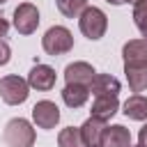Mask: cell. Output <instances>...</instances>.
<instances>
[{
  "instance_id": "cell-1",
  "label": "cell",
  "mask_w": 147,
  "mask_h": 147,
  "mask_svg": "<svg viewBox=\"0 0 147 147\" xmlns=\"http://www.w3.org/2000/svg\"><path fill=\"white\" fill-rule=\"evenodd\" d=\"M78 28H80V32H83L87 39L96 41V39H101V37L106 34V30H108V16L103 14V9L87 5V7L83 9V14L78 16Z\"/></svg>"
},
{
  "instance_id": "cell-13",
  "label": "cell",
  "mask_w": 147,
  "mask_h": 147,
  "mask_svg": "<svg viewBox=\"0 0 147 147\" xmlns=\"http://www.w3.org/2000/svg\"><path fill=\"white\" fill-rule=\"evenodd\" d=\"M101 147H131V133H129V129L122 126V124L106 126Z\"/></svg>"
},
{
  "instance_id": "cell-12",
  "label": "cell",
  "mask_w": 147,
  "mask_h": 147,
  "mask_svg": "<svg viewBox=\"0 0 147 147\" xmlns=\"http://www.w3.org/2000/svg\"><path fill=\"white\" fill-rule=\"evenodd\" d=\"M119 110V101L117 96H96L94 103H92V117L101 119V122H108L110 117H115Z\"/></svg>"
},
{
  "instance_id": "cell-8",
  "label": "cell",
  "mask_w": 147,
  "mask_h": 147,
  "mask_svg": "<svg viewBox=\"0 0 147 147\" xmlns=\"http://www.w3.org/2000/svg\"><path fill=\"white\" fill-rule=\"evenodd\" d=\"M28 85L37 92H48L55 87V69L48 64H34L28 74Z\"/></svg>"
},
{
  "instance_id": "cell-9",
  "label": "cell",
  "mask_w": 147,
  "mask_h": 147,
  "mask_svg": "<svg viewBox=\"0 0 147 147\" xmlns=\"http://www.w3.org/2000/svg\"><path fill=\"white\" fill-rule=\"evenodd\" d=\"M124 67H147V39H131L122 48Z\"/></svg>"
},
{
  "instance_id": "cell-25",
  "label": "cell",
  "mask_w": 147,
  "mask_h": 147,
  "mask_svg": "<svg viewBox=\"0 0 147 147\" xmlns=\"http://www.w3.org/2000/svg\"><path fill=\"white\" fill-rule=\"evenodd\" d=\"M2 2H7V0H0V5H2Z\"/></svg>"
},
{
  "instance_id": "cell-16",
  "label": "cell",
  "mask_w": 147,
  "mask_h": 147,
  "mask_svg": "<svg viewBox=\"0 0 147 147\" xmlns=\"http://www.w3.org/2000/svg\"><path fill=\"white\" fill-rule=\"evenodd\" d=\"M124 76L131 92L140 94L147 90V67H124Z\"/></svg>"
},
{
  "instance_id": "cell-26",
  "label": "cell",
  "mask_w": 147,
  "mask_h": 147,
  "mask_svg": "<svg viewBox=\"0 0 147 147\" xmlns=\"http://www.w3.org/2000/svg\"><path fill=\"white\" fill-rule=\"evenodd\" d=\"M138 147H140V145H138Z\"/></svg>"
},
{
  "instance_id": "cell-23",
  "label": "cell",
  "mask_w": 147,
  "mask_h": 147,
  "mask_svg": "<svg viewBox=\"0 0 147 147\" xmlns=\"http://www.w3.org/2000/svg\"><path fill=\"white\" fill-rule=\"evenodd\" d=\"M106 2H110V5H122L124 0H106Z\"/></svg>"
},
{
  "instance_id": "cell-7",
  "label": "cell",
  "mask_w": 147,
  "mask_h": 147,
  "mask_svg": "<svg viewBox=\"0 0 147 147\" xmlns=\"http://www.w3.org/2000/svg\"><path fill=\"white\" fill-rule=\"evenodd\" d=\"M94 76H96L94 67H92L90 62H83V60L71 62V64H67V69H64V80H67V85H85V87H90V83H92Z\"/></svg>"
},
{
  "instance_id": "cell-10",
  "label": "cell",
  "mask_w": 147,
  "mask_h": 147,
  "mask_svg": "<svg viewBox=\"0 0 147 147\" xmlns=\"http://www.w3.org/2000/svg\"><path fill=\"white\" fill-rule=\"evenodd\" d=\"M78 129H80V136H83L85 147H101L103 133H106V122H101V119H96V117H90V119H85L83 126H78Z\"/></svg>"
},
{
  "instance_id": "cell-6",
  "label": "cell",
  "mask_w": 147,
  "mask_h": 147,
  "mask_svg": "<svg viewBox=\"0 0 147 147\" xmlns=\"http://www.w3.org/2000/svg\"><path fill=\"white\" fill-rule=\"evenodd\" d=\"M32 122L39 129H55V124L60 122V108L48 99L37 101L32 108Z\"/></svg>"
},
{
  "instance_id": "cell-3",
  "label": "cell",
  "mask_w": 147,
  "mask_h": 147,
  "mask_svg": "<svg viewBox=\"0 0 147 147\" xmlns=\"http://www.w3.org/2000/svg\"><path fill=\"white\" fill-rule=\"evenodd\" d=\"M41 48L53 57L55 55H64V53H69L74 48V34L64 25H53L41 37Z\"/></svg>"
},
{
  "instance_id": "cell-4",
  "label": "cell",
  "mask_w": 147,
  "mask_h": 147,
  "mask_svg": "<svg viewBox=\"0 0 147 147\" xmlns=\"http://www.w3.org/2000/svg\"><path fill=\"white\" fill-rule=\"evenodd\" d=\"M28 94H30V85H28L25 78L14 76V74L0 78V99L7 106H21V103H25Z\"/></svg>"
},
{
  "instance_id": "cell-14",
  "label": "cell",
  "mask_w": 147,
  "mask_h": 147,
  "mask_svg": "<svg viewBox=\"0 0 147 147\" xmlns=\"http://www.w3.org/2000/svg\"><path fill=\"white\" fill-rule=\"evenodd\" d=\"M129 119H136V122H142L147 119V96L142 94H133L124 101V110H122Z\"/></svg>"
},
{
  "instance_id": "cell-24",
  "label": "cell",
  "mask_w": 147,
  "mask_h": 147,
  "mask_svg": "<svg viewBox=\"0 0 147 147\" xmlns=\"http://www.w3.org/2000/svg\"><path fill=\"white\" fill-rule=\"evenodd\" d=\"M124 2H133V5H136V2H138V0H124Z\"/></svg>"
},
{
  "instance_id": "cell-2",
  "label": "cell",
  "mask_w": 147,
  "mask_h": 147,
  "mask_svg": "<svg viewBox=\"0 0 147 147\" xmlns=\"http://www.w3.org/2000/svg\"><path fill=\"white\" fill-rule=\"evenodd\" d=\"M2 140L9 147H32L34 145V129L28 119L23 117H14L5 124L2 131Z\"/></svg>"
},
{
  "instance_id": "cell-11",
  "label": "cell",
  "mask_w": 147,
  "mask_h": 147,
  "mask_svg": "<svg viewBox=\"0 0 147 147\" xmlns=\"http://www.w3.org/2000/svg\"><path fill=\"white\" fill-rule=\"evenodd\" d=\"M119 87H122L119 80L115 76H110V74H96L92 78V83H90V92L94 94V99L96 96H117Z\"/></svg>"
},
{
  "instance_id": "cell-5",
  "label": "cell",
  "mask_w": 147,
  "mask_h": 147,
  "mask_svg": "<svg viewBox=\"0 0 147 147\" xmlns=\"http://www.w3.org/2000/svg\"><path fill=\"white\" fill-rule=\"evenodd\" d=\"M14 28L18 34H32L39 28V9L32 2H21L14 9Z\"/></svg>"
},
{
  "instance_id": "cell-15",
  "label": "cell",
  "mask_w": 147,
  "mask_h": 147,
  "mask_svg": "<svg viewBox=\"0 0 147 147\" xmlns=\"http://www.w3.org/2000/svg\"><path fill=\"white\" fill-rule=\"evenodd\" d=\"M87 96H90V87H85V85H64V90H62V101L69 108L85 106Z\"/></svg>"
},
{
  "instance_id": "cell-17",
  "label": "cell",
  "mask_w": 147,
  "mask_h": 147,
  "mask_svg": "<svg viewBox=\"0 0 147 147\" xmlns=\"http://www.w3.org/2000/svg\"><path fill=\"white\" fill-rule=\"evenodd\" d=\"M57 145L60 147H85L83 142V136H80V129L76 126H67L57 133Z\"/></svg>"
},
{
  "instance_id": "cell-20",
  "label": "cell",
  "mask_w": 147,
  "mask_h": 147,
  "mask_svg": "<svg viewBox=\"0 0 147 147\" xmlns=\"http://www.w3.org/2000/svg\"><path fill=\"white\" fill-rule=\"evenodd\" d=\"M9 60H11V48L5 39H0V67H5Z\"/></svg>"
},
{
  "instance_id": "cell-19",
  "label": "cell",
  "mask_w": 147,
  "mask_h": 147,
  "mask_svg": "<svg viewBox=\"0 0 147 147\" xmlns=\"http://www.w3.org/2000/svg\"><path fill=\"white\" fill-rule=\"evenodd\" d=\"M133 23L147 39V0H138L133 5Z\"/></svg>"
},
{
  "instance_id": "cell-21",
  "label": "cell",
  "mask_w": 147,
  "mask_h": 147,
  "mask_svg": "<svg viewBox=\"0 0 147 147\" xmlns=\"http://www.w3.org/2000/svg\"><path fill=\"white\" fill-rule=\"evenodd\" d=\"M138 145H140V147H147V124L138 131Z\"/></svg>"
},
{
  "instance_id": "cell-18",
  "label": "cell",
  "mask_w": 147,
  "mask_h": 147,
  "mask_svg": "<svg viewBox=\"0 0 147 147\" xmlns=\"http://www.w3.org/2000/svg\"><path fill=\"white\" fill-rule=\"evenodd\" d=\"M60 14H64L67 18H78L83 14V9L87 7V0H55Z\"/></svg>"
},
{
  "instance_id": "cell-22",
  "label": "cell",
  "mask_w": 147,
  "mask_h": 147,
  "mask_svg": "<svg viewBox=\"0 0 147 147\" xmlns=\"http://www.w3.org/2000/svg\"><path fill=\"white\" fill-rule=\"evenodd\" d=\"M7 30H9V23H7V21H5L2 16H0V39H2L5 34H7Z\"/></svg>"
}]
</instances>
